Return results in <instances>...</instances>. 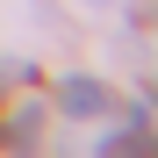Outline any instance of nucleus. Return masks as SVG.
<instances>
[{
	"label": "nucleus",
	"instance_id": "f257e3e1",
	"mask_svg": "<svg viewBox=\"0 0 158 158\" xmlns=\"http://www.w3.org/2000/svg\"><path fill=\"white\" fill-rule=\"evenodd\" d=\"M43 122H50V108H43V94H29V101H22V108L7 115V129H0V144L29 151V144H43Z\"/></svg>",
	"mask_w": 158,
	"mask_h": 158
},
{
	"label": "nucleus",
	"instance_id": "f03ea898",
	"mask_svg": "<svg viewBox=\"0 0 158 158\" xmlns=\"http://www.w3.org/2000/svg\"><path fill=\"white\" fill-rule=\"evenodd\" d=\"M58 108H65V115H108L115 94L101 86V79H65V86H58Z\"/></svg>",
	"mask_w": 158,
	"mask_h": 158
}]
</instances>
